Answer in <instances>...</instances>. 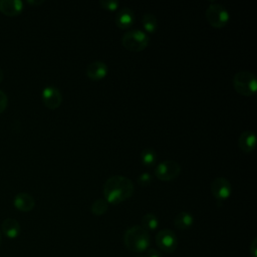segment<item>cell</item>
<instances>
[{"label":"cell","mask_w":257,"mask_h":257,"mask_svg":"<svg viewBox=\"0 0 257 257\" xmlns=\"http://www.w3.org/2000/svg\"><path fill=\"white\" fill-rule=\"evenodd\" d=\"M107 209H108V203L102 198L95 200L92 203L91 208H90L91 213L95 216H101V215L105 214Z\"/></svg>","instance_id":"cell-20"},{"label":"cell","mask_w":257,"mask_h":257,"mask_svg":"<svg viewBox=\"0 0 257 257\" xmlns=\"http://www.w3.org/2000/svg\"><path fill=\"white\" fill-rule=\"evenodd\" d=\"M146 257H162L161 256V253L155 249H151L148 251Z\"/></svg>","instance_id":"cell-24"},{"label":"cell","mask_w":257,"mask_h":257,"mask_svg":"<svg viewBox=\"0 0 257 257\" xmlns=\"http://www.w3.org/2000/svg\"><path fill=\"white\" fill-rule=\"evenodd\" d=\"M156 243L162 251L171 253L177 248L178 240L173 231L169 229H163L157 234Z\"/></svg>","instance_id":"cell-8"},{"label":"cell","mask_w":257,"mask_h":257,"mask_svg":"<svg viewBox=\"0 0 257 257\" xmlns=\"http://www.w3.org/2000/svg\"><path fill=\"white\" fill-rule=\"evenodd\" d=\"M123 242L131 251L143 252L150 245V235L142 226H133L125 231Z\"/></svg>","instance_id":"cell-2"},{"label":"cell","mask_w":257,"mask_h":257,"mask_svg":"<svg viewBox=\"0 0 257 257\" xmlns=\"http://www.w3.org/2000/svg\"><path fill=\"white\" fill-rule=\"evenodd\" d=\"M159 226V220L156 215L148 213L142 218V227L147 231H153Z\"/></svg>","instance_id":"cell-19"},{"label":"cell","mask_w":257,"mask_h":257,"mask_svg":"<svg viewBox=\"0 0 257 257\" xmlns=\"http://www.w3.org/2000/svg\"><path fill=\"white\" fill-rule=\"evenodd\" d=\"M135 22V13L131 8L124 7L115 16V24L120 29H128Z\"/></svg>","instance_id":"cell-11"},{"label":"cell","mask_w":257,"mask_h":257,"mask_svg":"<svg viewBox=\"0 0 257 257\" xmlns=\"http://www.w3.org/2000/svg\"><path fill=\"white\" fill-rule=\"evenodd\" d=\"M1 239H2V238H1V233H0V244H1Z\"/></svg>","instance_id":"cell-28"},{"label":"cell","mask_w":257,"mask_h":257,"mask_svg":"<svg viewBox=\"0 0 257 257\" xmlns=\"http://www.w3.org/2000/svg\"><path fill=\"white\" fill-rule=\"evenodd\" d=\"M99 4H100L101 8H103L104 10L110 11V12L117 10V8L119 6V2L115 1V0H100Z\"/></svg>","instance_id":"cell-21"},{"label":"cell","mask_w":257,"mask_h":257,"mask_svg":"<svg viewBox=\"0 0 257 257\" xmlns=\"http://www.w3.org/2000/svg\"><path fill=\"white\" fill-rule=\"evenodd\" d=\"M2 232L9 239H14L20 234V224L13 218H7L2 222Z\"/></svg>","instance_id":"cell-15"},{"label":"cell","mask_w":257,"mask_h":257,"mask_svg":"<svg viewBox=\"0 0 257 257\" xmlns=\"http://www.w3.org/2000/svg\"><path fill=\"white\" fill-rule=\"evenodd\" d=\"M142 164L147 167H152L157 161V153L151 148H146L141 152Z\"/></svg>","instance_id":"cell-18"},{"label":"cell","mask_w":257,"mask_h":257,"mask_svg":"<svg viewBox=\"0 0 257 257\" xmlns=\"http://www.w3.org/2000/svg\"><path fill=\"white\" fill-rule=\"evenodd\" d=\"M104 200L108 204L117 205L130 199L135 192L133 181L125 176L114 175L109 177L103 185Z\"/></svg>","instance_id":"cell-1"},{"label":"cell","mask_w":257,"mask_h":257,"mask_svg":"<svg viewBox=\"0 0 257 257\" xmlns=\"http://www.w3.org/2000/svg\"><path fill=\"white\" fill-rule=\"evenodd\" d=\"M42 101L44 105L49 109H56L62 102V95L59 89L55 86H45L41 93Z\"/></svg>","instance_id":"cell-9"},{"label":"cell","mask_w":257,"mask_h":257,"mask_svg":"<svg viewBox=\"0 0 257 257\" xmlns=\"http://www.w3.org/2000/svg\"><path fill=\"white\" fill-rule=\"evenodd\" d=\"M108 72L107 65L101 60H95L90 62L86 67V76L92 81H99L103 79Z\"/></svg>","instance_id":"cell-10"},{"label":"cell","mask_w":257,"mask_h":257,"mask_svg":"<svg viewBox=\"0 0 257 257\" xmlns=\"http://www.w3.org/2000/svg\"><path fill=\"white\" fill-rule=\"evenodd\" d=\"M233 87L243 96H253L257 91V78L254 73L247 70H240L233 76Z\"/></svg>","instance_id":"cell-3"},{"label":"cell","mask_w":257,"mask_h":257,"mask_svg":"<svg viewBox=\"0 0 257 257\" xmlns=\"http://www.w3.org/2000/svg\"><path fill=\"white\" fill-rule=\"evenodd\" d=\"M7 104H8L7 95L5 92L0 90V113L5 110V108L7 107Z\"/></svg>","instance_id":"cell-23"},{"label":"cell","mask_w":257,"mask_h":257,"mask_svg":"<svg viewBox=\"0 0 257 257\" xmlns=\"http://www.w3.org/2000/svg\"><path fill=\"white\" fill-rule=\"evenodd\" d=\"M3 78H4V72H3V70L0 68V82L3 80Z\"/></svg>","instance_id":"cell-27"},{"label":"cell","mask_w":257,"mask_h":257,"mask_svg":"<svg viewBox=\"0 0 257 257\" xmlns=\"http://www.w3.org/2000/svg\"><path fill=\"white\" fill-rule=\"evenodd\" d=\"M43 2H44V1H42V0H41V1H33V0H32V1H31V0L28 1V3H29V4H32V5H40V4H42Z\"/></svg>","instance_id":"cell-26"},{"label":"cell","mask_w":257,"mask_h":257,"mask_svg":"<svg viewBox=\"0 0 257 257\" xmlns=\"http://www.w3.org/2000/svg\"><path fill=\"white\" fill-rule=\"evenodd\" d=\"M256 243H257V240L254 239L252 244H251V247H250V251H251L252 257H256Z\"/></svg>","instance_id":"cell-25"},{"label":"cell","mask_w":257,"mask_h":257,"mask_svg":"<svg viewBox=\"0 0 257 257\" xmlns=\"http://www.w3.org/2000/svg\"><path fill=\"white\" fill-rule=\"evenodd\" d=\"M23 9L20 0H0V11L7 16H16Z\"/></svg>","instance_id":"cell-14"},{"label":"cell","mask_w":257,"mask_h":257,"mask_svg":"<svg viewBox=\"0 0 257 257\" xmlns=\"http://www.w3.org/2000/svg\"><path fill=\"white\" fill-rule=\"evenodd\" d=\"M151 181H152V177L149 173L145 172V173H142L139 177H138V184L142 187H147L151 184Z\"/></svg>","instance_id":"cell-22"},{"label":"cell","mask_w":257,"mask_h":257,"mask_svg":"<svg viewBox=\"0 0 257 257\" xmlns=\"http://www.w3.org/2000/svg\"><path fill=\"white\" fill-rule=\"evenodd\" d=\"M150 43L149 35L140 30H130L125 32L121 37V44L122 46L132 52H140L145 50Z\"/></svg>","instance_id":"cell-4"},{"label":"cell","mask_w":257,"mask_h":257,"mask_svg":"<svg viewBox=\"0 0 257 257\" xmlns=\"http://www.w3.org/2000/svg\"><path fill=\"white\" fill-rule=\"evenodd\" d=\"M206 19L212 27L223 28L228 24L230 14L224 5L214 2L206 10Z\"/></svg>","instance_id":"cell-5"},{"label":"cell","mask_w":257,"mask_h":257,"mask_svg":"<svg viewBox=\"0 0 257 257\" xmlns=\"http://www.w3.org/2000/svg\"><path fill=\"white\" fill-rule=\"evenodd\" d=\"M141 257H142V256H141Z\"/></svg>","instance_id":"cell-29"},{"label":"cell","mask_w":257,"mask_h":257,"mask_svg":"<svg viewBox=\"0 0 257 257\" xmlns=\"http://www.w3.org/2000/svg\"><path fill=\"white\" fill-rule=\"evenodd\" d=\"M15 208L21 212H29L35 206L34 198L28 193H19L13 200Z\"/></svg>","instance_id":"cell-12"},{"label":"cell","mask_w":257,"mask_h":257,"mask_svg":"<svg viewBox=\"0 0 257 257\" xmlns=\"http://www.w3.org/2000/svg\"><path fill=\"white\" fill-rule=\"evenodd\" d=\"M181 173V166L178 162L173 160H165L161 162L155 169V177L163 182L173 181L179 177Z\"/></svg>","instance_id":"cell-6"},{"label":"cell","mask_w":257,"mask_h":257,"mask_svg":"<svg viewBox=\"0 0 257 257\" xmlns=\"http://www.w3.org/2000/svg\"><path fill=\"white\" fill-rule=\"evenodd\" d=\"M194 223V217L189 212H180L176 215L174 220V225L180 230H186L190 228Z\"/></svg>","instance_id":"cell-16"},{"label":"cell","mask_w":257,"mask_h":257,"mask_svg":"<svg viewBox=\"0 0 257 257\" xmlns=\"http://www.w3.org/2000/svg\"><path fill=\"white\" fill-rule=\"evenodd\" d=\"M238 146L244 153H251L256 147V135L252 131L243 132L238 139Z\"/></svg>","instance_id":"cell-13"},{"label":"cell","mask_w":257,"mask_h":257,"mask_svg":"<svg viewBox=\"0 0 257 257\" xmlns=\"http://www.w3.org/2000/svg\"><path fill=\"white\" fill-rule=\"evenodd\" d=\"M211 193L218 202H223L227 200L232 194L231 183L223 177L215 178L210 186Z\"/></svg>","instance_id":"cell-7"},{"label":"cell","mask_w":257,"mask_h":257,"mask_svg":"<svg viewBox=\"0 0 257 257\" xmlns=\"http://www.w3.org/2000/svg\"><path fill=\"white\" fill-rule=\"evenodd\" d=\"M142 24L148 33H155L158 29V20L152 13H145L143 15Z\"/></svg>","instance_id":"cell-17"}]
</instances>
